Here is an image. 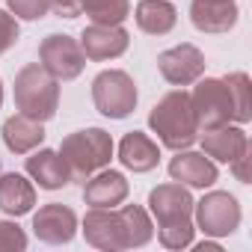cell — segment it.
<instances>
[{"label": "cell", "mask_w": 252, "mask_h": 252, "mask_svg": "<svg viewBox=\"0 0 252 252\" xmlns=\"http://www.w3.org/2000/svg\"><path fill=\"white\" fill-rule=\"evenodd\" d=\"M6 6L12 9L15 18L24 21H39L51 12V0H6Z\"/></svg>", "instance_id": "obj_24"}, {"label": "cell", "mask_w": 252, "mask_h": 252, "mask_svg": "<svg viewBox=\"0 0 252 252\" xmlns=\"http://www.w3.org/2000/svg\"><path fill=\"white\" fill-rule=\"evenodd\" d=\"M24 166H27V175H30L33 181H39L42 190H60V187H65V184L71 181L63 155L54 152V149H39V152H33Z\"/></svg>", "instance_id": "obj_17"}, {"label": "cell", "mask_w": 252, "mask_h": 252, "mask_svg": "<svg viewBox=\"0 0 252 252\" xmlns=\"http://www.w3.org/2000/svg\"><path fill=\"white\" fill-rule=\"evenodd\" d=\"M27 249V234L15 222H0V252H21Z\"/></svg>", "instance_id": "obj_25"}, {"label": "cell", "mask_w": 252, "mask_h": 252, "mask_svg": "<svg viewBox=\"0 0 252 252\" xmlns=\"http://www.w3.org/2000/svg\"><path fill=\"white\" fill-rule=\"evenodd\" d=\"M51 9L63 18L86 15L92 24H122L131 15L128 0H51Z\"/></svg>", "instance_id": "obj_12"}, {"label": "cell", "mask_w": 252, "mask_h": 252, "mask_svg": "<svg viewBox=\"0 0 252 252\" xmlns=\"http://www.w3.org/2000/svg\"><path fill=\"white\" fill-rule=\"evenodd\" d=\"M149 208L158 220V234L166 249H184L193 243V196L184 184H158L149 193Z\"/></svg>", "instance_id": "obj_2"}, {"label": "cell", "mask_w": 252, "mask_h": 252, "mask_svg": "<svg viewBox=\"0 0 252 252\" xmlns=\"http://www.w3.org/2000/svg\"><path fill=\"white\" fill-rule=\"evenodd\" d=\"M3 143L12 155H27L33 152L36 146L45 143V128H42V122L39 119H30L24 113H15L3 122Z\"/></svg>", "instance_id": "obj_20"}, {"label": "cell", "mask_w": 252, "mask_h": 252, "mask_svg": "<svg viewBox=\"0 0 252 252\" xmlns=\"http://www.w3.org/2000/svg\"><path fill=\"white\" fill-rule=\"evenodd\" d=\"M15 104L24 116L48 122L60 107V80L45 71L42 63H30L15 74Z\"/></svg>", "instance_id": "obj_5"}, {"label": "cell", "mask_w": 252, "mask_h": 252, "mask_svg": "<svg viewBox=\"0 0 252 252\" xmlns=\"http://www.w3.org/2000/svg\"><path fill=\"white\" fill-rule=\"evenodd\" d=\"M134 15H137V27L149 36H166L178 21V9L169 0H140Z\"/></svg>", "instance_id": "obj_22"}, {"label": "cell", "mask_w": 252, "mask_h": 252, "mask_svg": "<svg viewBox=\"0 0 252 252\" xmlns=\"http://www.w3.org/2000/svg\"><path fill=\"white\" fill-rule=\"evenodd\" d=\"M83 234L86 243H92L95 249L119 252V249L146 246L155 228L140 205H125V208H92L83 217Z\"/></svg>", "instance_id": "obj_1"}, {"label": "cell", "mask_w": 252, "mask_h": 252, "mask_svg": "<svg viewBox=\"0 0 252 252\" xmlns=\"http://www.w3.org/2000/svg\"><path fill=\"white\" fill-rule=\"evenodd\" d=\"M137 83L128 71L122 68H107L92 80V101L95 110L107 119H125L137 107Z\"/></svg>", "instance_id": "obj_6"}, {"label": "cell", "mask_w": 252, "mask_h": 252, "mask_svg": "<svg viewBox=\"0 0 252 252\" xmlns=\"http://www.w3.org/2000/svg\"><path fill=\"white\" fill-rule=\"evenodd\" d=\"M0 107H3V80H0Z\"/></svg>", "instance_id": "obj_29"}, {"label": "cell", "mask_w": 252, "mask_h": 252, "mask_svg": "<svg viewBox=\"0 0 252 252\" xmlns=\"http://www.w3.org/2000/svg\"><path fill=\"white\" fill-rule=\"evenodd\" d=\"M190 21L202 33H228L237 24V6L234 0H193Z\"/></svg>", "instance_id": "obj_15"}, {"label": "cell", "mask_w": 252, "mask_h": 252, "mask_svg": "<svg viewBox=\"0 0 252 252\" xmlns=\"http://www.w3.org/2000/svg\"><path fill=\"white\" fill-rule=\"evenodd\" d=\"M193 214H196V225L208 237H225L240 225V205L231 193L222 190H214L199 202H193Z\"/></svg>", "instance_id": "obj_7"}, {"label": "cell", "mask_w": 252, "mask_h": 252, "mask_svg": "<svg viewBox=\"0 0 252 252\" xmlns=\"http://www.w3.org/2000/svg\"><path fill=\"white\" fill-rule=\"evenodd\" d=\"M190 107L196 116L199 131L205 128H217L231 119V98H228V86L225 80L217 77H205L193 92H190Z\"/></svg>", "instance_id": "obj_8"}, {"label": "cell", "mask_w": 252, "mask_h": 252, "mask_svg": "<svg viewBox=\"0 0 252 252\" xmlns=\"http://www.w3.org/2000/svg\"><path fill=\"white\" fill-rule=\"evenodd\" d=\"M119 160L131 172H152L160 163V149H158V143L149 134L131 131V134H125L122 143H119Z\"/></svg>", "instance_id": "obj_19"}, {"label": "cell", "mask_w": 252, "mask_h": 252, "mask_svg": "<svg viewBox=\"0 0 252 252\" xmlns=\"http://www.w3.org/2000/svg\"><path fill=\"white\" fill-rule=\"evenodd\" d=\"M158 68H160V74H163L166 83H172V86H190L205 71V54L196 45L181 42V45H175V48H169V51H163L158 57Z\"/></svg>", "instance_id": "obj_10"}, {"label": "cell", "mask_w": 252, "mask_h": 252, "mask_svg": "<svg viewBox=\"0 0 252 252\" xmlns=\"http://www.w3.org/2000/svg\"><path fill=\"white\" fill-rule=\"evenodd\" d=\"M249 146L243 128H234V125H217V128H205L202 131V149L208 158L220 160V163H228L234 160L243 149Z\"/></svg>", "instance_id": "obj_18"}, {"label": "cell", "mask_w": 252, "mask_h": 252, "mask_svg": "<svg viewBox=\"0 0 252 252\" xmlns=\"http://www.w3.org/2000/svg\"><path fill=\"white\" fill-rule=\"evenodd\" d=\"M39 60H42L45 71L54 74L57 80H74V77H80V71L86 65V57L80 51V42H74L65 33H54V36L42 39Z\"/></svg>", "instance_id": "obj_9"}, {"label": "cell", "mask_w": 252, "mask_h": 252, "mask_svg": "<svg viewBox=\"0 0 252 252\" xmlns=\"http://www.w3.org/2000/svg\"><path fill=\"white\" fill-rule=\"evenodd\" d=\"M128 178L116 169H104L98 175H89L83 187V199L89 208H116L128 199Z\"/></svg>", "instance_id": "obj_16"}, {"label": "cell", "mask_w": 252, "mask_h": 252, "mask_svg": "<svg viewBox=\"0 0 252 252\" xmlns=\"http://www.w3.org/2000/svg\"><path fill=\"white\" fill-rule=\"evenodd\" d=\"M149 125L166 149H172V152L190 149L199 137V125H196V116H193V107H190V92H184V89L166 92L152 107Z\"/></svg>", "instance_id": "obj_3"}, {"label": "cell", "mask_w": 252, "mask_h": 252, "mask_svg": "<svg viewBox=\"0 0 252 252\" xmlns=\"http://www.w3.org/2000/svg\"><path fill=\"white\" fill-rule=\"evenodd\" d=\"M18 36H21V30H18L15 15H9V12L0 9V54H6L18 42Z\"/></svg>", "instance_id": "obj_26"}, {"label": "cell", "mask_w": 252, "mask_h": 252, "mask_svg": "<svg viewBox=\"0 0 252 252\" xmlns=\"http://www.w3.org/2000/svg\"><path fill=\"white\" fill-rule=\"evenodd\" d=\"M60 155L68 166L71 181H86L89 175H95L98 169H104L113 158V137L101 128H86V131H74L63 140Z\"/></svg>", "instance_id": "obj_4"}, {"label": "cell", "mask_w": 252, "mask_h": 252, "mask_svg": "<svg viewBox=\"0 0 252 252\" xmlns=\"http://www.w3.org/2000/svg\"><path fill=\"white\" fill-rule=\"evenodd\" d=\"M222 246L220 243H211V240H202V243H196V252H220Z\"/></svg>", "instance_id": "obj_28"}, {"label": "cell", "mask_w": 252, "mask_h": 252, "mask_svg": "<svg viewBox=\"0 0 252 252\" xmlns=\"http://www.w3.org/2000/svg\"><path fill=\"white\" fill-rule=\"evenodd\" d=\"M225 86H228V98H231V119L234 122H249L252 119V86H249V77L243 71H231L222 77Z\"/></svg>", "instance_id": "obj_23"}, {"label": "cell", "mask_w": 252, "mask_h": 252, "mask_svg": "<svg viewBox=\"0 0 252 252\" xmlns=\"http://www.w3.org/2000/svg\"><path fill=\"white\" fill-rule=\"evenodd\" d=\"M131 36L128 30H122V24H89L80 33V51L86 60L104 63V60H116L128 51Z\"/></svg>", "instance_id": "obj_11"}, {"label": "cell", "mask_w": 252, "mask_h": 252, "mask_svg": "<svg viewBox=\"0 0 252 252\" xmlns=\"http://www.w3.org/2000/svg\"><path fill=\"white\" fill-rule=\"evenodd\" d=\"M231 163V172H234V178L240 181V184H249V146L234 158V160H228Z\"/></svg>", "instance_id": "obj_27"}, {"label": "cell", "mask_w": 252, "mask_h": 252, "mask_svg": "<svg viewBox=\"0 0 252 252\" xmlns=\"http://www.w3.org/2000/svg\"><path fill=\"white\" fill-rule=\"evenodd\" d=\"M169 175L172 181L178 184H187V187H211L217 181V163L211 158H205L202 152H178L172 160H169Z\"/></svg>", "instance_id": "obj_14"}, {"label": "cell", "mask_w": 252, "mask_h": 252, "mask_svg": "<svg viewBox=\"0 0 252 252\" xmlns=\"http://www.w3.org/2000/svg\"><path fill=\"white\" fill-rule=\"evenodd\" d=\"M33 231L45 243H68L77 231V217L68 205L51 202V205H42L39 214L33 217Z\"/></svg>", "instance_id": "obj_13"}, {"label": "cell", "mask_w": 252, "mask_h": 252, "mask_svg": "<svg viewBox=\"0 0 252 252\" xmlns=\"http://www.w3.org/2000/svg\"><path fill=\"white\" fill-rule=\"evenodd\" d=\"M36 205V187L18 175V172H6L0 175V211L9 217H24L30 214Z\"/></svg>", "instance_id": "obj_21"}]
</instances>
